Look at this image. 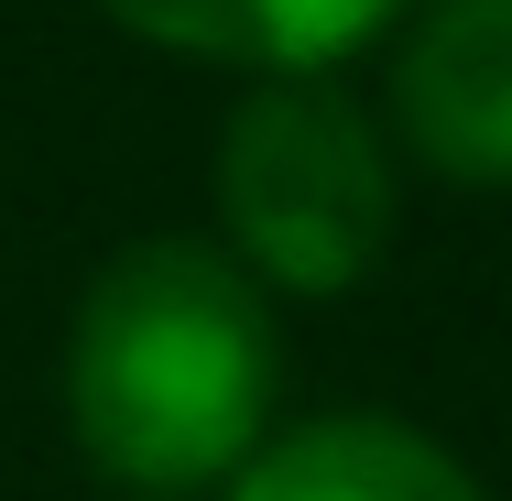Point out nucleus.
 I'll use <instances>...</instances> for the list:
<instances>
[{
	"instance_id": "f257e3e1",
	"label": "nucleus",
	"mask_w": 512,
	"mask_h": 501,
	"mask_svg": "<svg viewBox=\"0 0 512 501\" xmlns=\"http://www.w3.org/2000/svg\"><path fill=\"white\" fill-rule=\"evenodd\" d=\"M273 382H284L273 305L207 240H131L77 295L66 414L77 447L131 491L229 480L273 425Z\"/></svg>"
},
{
	"instance_id": "f03ea898",
	"label": "nucleus",
	"mask_w": 512,
	"mask_h": 501,
	"mask_svg": "<svg viewBox=\"0 0 512 501\" xmlns=\"http://www.w3.org/2000/svg\"><path fill=\"white\" fill-rule=\"evenodd\" d=\"M229 262L273 295H349L393 251V153L327 77H262L218 131Z\"/></svg>"
},
{
	"instance_id": "7ed1b4c3",
	"label": "nucleus",
	"mask_w": 512,
	"mask_h": 501,
	"mask_svg": "<svg viewBox=\"0 0 512 501\" xmlns=\"http://www.w3.org/2000/svg\"><path fill=\"white\" fill-rule=\"evenodd\" d=\"M404 142L458 186H512V0H436L393 66Z\"/></svg>"
},
{
	"instance_id": "20e7f679",
	"label": "nucleus",
	"mask_w": 512,
	"mask_h": 501,
	"mask_svg": "<svg viewBox=\"0 0 512 501\" xmlns=\"http://www.w3.org/2000/svg\"><path fill=\"white\" fill-rule=\"evenodd\" d=\"M229 501H491V491L393 414H316V425L262 436L229 469Z\"/></svg>"
},
{
	"instance_id": "39448f33",
	"label": "nucleus",
	"mask_w": 512,
	"mask_h": 501,
	"mask_svg": "<svg viewBox=\"0 0 512 501\" xmlns=\"http://www.w3.org/2000/svg\"><path fill=\"white\" fill-rule=\"evenodd\" d=\"M120 33L207 55V66H251V77H327L338 55H360L404 0H99Z\"/></svg>"
}]
</instances>
